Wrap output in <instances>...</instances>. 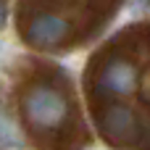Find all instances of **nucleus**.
I'll return each instance as SVG.
<instances>
[{
	"mask_svg": "<svg viewBox=\"0 0 150 150\" xmlns=\"http://www.w3.org/2000/svg\"><path fill=\"white\" fill-rule=\"evenodd\" d=\"M29 108H32L34 119L42 121V124H55V121H58V113H61V103H58V98L50 95V92L34 95V98L29 100Z\"/></svg>",
	"mask_w": 150,
	"mask_h": 150,
	"instance_id": "nucleus-1",
	"label": "nucleus"
}]
</instances>
